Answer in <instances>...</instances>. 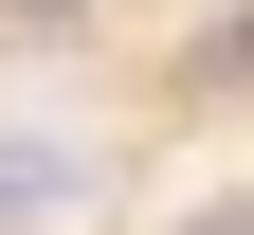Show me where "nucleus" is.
I'll list each match as a JSON object with an SVG mask.
<instances>
[{"label":"nucleus","mask_w":254,"mask_h":235,"mask_svg":"<svg viewBox=\"0 0 254 235\" xmlns=\"http://www.w3.org/2000/svg\"><path fill=\"white\" fill-rule=\"evenodd\" d=\"M55 217H91V145L73 127H0V235H55Z\"/></svg>","instance_id":"f257e3e1"},{"label":"nucleus","mask_w":254,"mask_h":235,"mask_svg":"<svg viewBox=\"0 0 254 235\" xmlns=\"http://www.w3.org/2000/svg\"><path fill=\"white\" fill-rule=\"evenodd\" d=\"M18 18H73V0H18Z\"/></svg>","instance_id":"f03ea898"}]
</instances>
